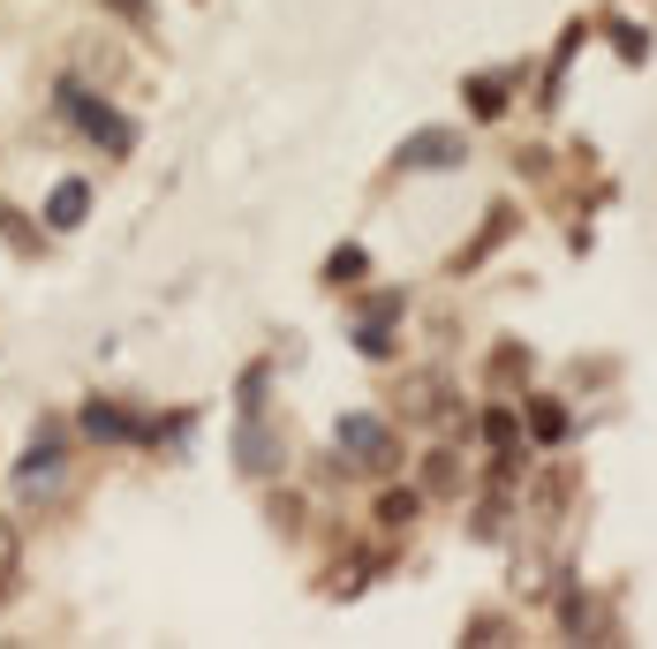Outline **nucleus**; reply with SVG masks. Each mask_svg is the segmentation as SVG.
Returning <instances> with one entry per match:
<instances>
[{
    "instance_id": "f257e3e1",
    "label": "nucleus",
    "mask_w": 657,
    "mask_h": 649,
    "mask_svg": "<svg viewBox=\"0 0 657 649\" xmlns=\"http://www.w3.org/2000/svg\"><path fill=\"white\" fill-rule=\"evenodd\" d=\"M61 114H68V122H76V129H91V137H99V144H114V152H122V144H129V122H114V114H106V106H91V91H76V84H68V91H61Z\"/></svg>"
},
{
    "instance_id": "f03ea898",
    "label": "nucleus",
    "mask_w": 657,
    "mask_h": 649,
    "mask_svg": "<svg viewBox=\"0 0 657 649\" xmlns=\"http://www.w3.org/2000/svg\"><path fill=\"white\" fill-rule=\"evenodd\" d=\"M340 446H348V454H370V469L393 461V438H386V423H370V416H348V423H340Z\"/></svg>"
},
{
    "instance_id": "7ed1b4c3",
    "label": "nucleus",
    "mask_w": 657,
    "mask_h": 649,
    "mask_svg": "<svg viewBox=\"0 0 657 649\" xmlns=\"http://www.w3.org/2000/svg\"><path fill=\"white\" fill-rule=\"evenodd\" d=\"M401 160H408V166H462V137L431 129V137H416V144H408Z\"/></svg>"
},
{
    "instance_id": "20e7f679",
    "label": "nucleus",
    "mask_w": 657,
    "mask_h": 649,
    "mask_svg": "<svg viewBox=\"0 0 657 649\" xmlns=\"http://www.w3.org/2000/svg\"><path fill=\"white\" fill-rule=\"evenodd\" d=\"M15 491H23V498H46V491H53V446H30V454H23Z\"/></svg>"
},
{
    "instance_id": "39448f33",
    "label": "nucleus",
    "mask_w": 657,
    "mask_h": 649,
    "mask_svg": "<svg viewBox=\"0 0 657 649\" xmlns=\"http://www.w3.org/2000/svg\"><path fill=\"white\" fill-rule=\"evenodd\" d=\"M76 212H84V181L53 189V227H76Z\"/></svg>"
},
{
    "instance_id": "423d86ee",
    "label": "nucleus",
    "mask_w": 657,
    "mask_h": 649,
    "mask_svg": "<svg viewBox=\"0 0 657 649\" xmlns=\"http://www.w3.org/2000/svg\"><path fill=\"white\" fill-rule=\"evenodd\" d=\"M408 513H416V498H408V491H393V498H378V521H386V529H401Z\"/></svg>"
},
{
    "instance_id": "0eeeda50",
    "label": "nucleus",
    "mask_w": 657,
    "mask_h": 649,
    "mask_svg": "<svg viewBox=\"0 0 657 649\" xmlns=\"http://www.w3.org/2000/svg\"><path fill=\"white\" fill-rule=\"evenodd\" d=\"M529 423H536V438H559V423H567V416H559V408H544V400H536V408H529Z\"/></svg>"
},
{
    "instance_id": "6e6552de",
    "label": "nucleus",
    "mask_w": 657,
    "mask_h": 649,
    "mask_svg": "<svg viewBox=\"0 0 657 649\" xmlns=\"http://www.w3.org/2000/svg\"><path fill=\"white\" fill-rule=\"evenodd\" d=\"M469 106H477V114H498L506 99H498V84H469Z\"/></svg>"
}]
</instances>
